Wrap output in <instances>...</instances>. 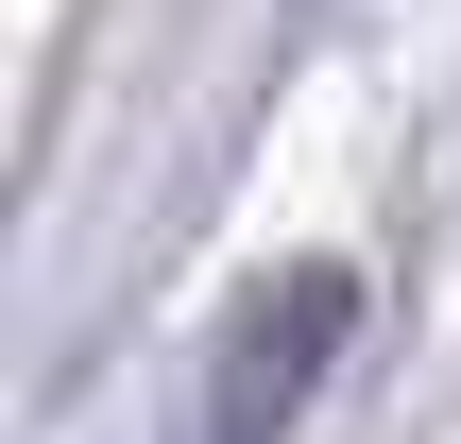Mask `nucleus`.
<instances>
[{
	"label": "nucleus",
	"mask_w": 461,
	"mask_h": 444,
	"mask_svg": "<svg viewBox=\"0 0 461 444\" xmlns=\"http://www.w3.org/2000/svg\"><path fill=\"white\" fill-rule=\"evenodd\" d=\"M342 342H359V274H342V257H291V274L240 291V325L205 342V376H188V444H274L308 394H325Z\"/></svg>",
	"instance_id": "1"
}]
</instances>
